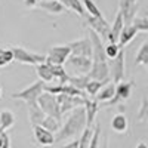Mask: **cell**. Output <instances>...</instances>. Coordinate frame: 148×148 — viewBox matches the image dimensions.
<instances>
[{
  "label": "cell",
  "instance_id": "6da1fadb",
  "mask_svg": "<svg viewBox=\"0 0 148 148\" xmlns=\"http://www.w3.org/2000/svg\"><path fill=\"white\" fill-rule=\"evenodd\" d=\"M88 127V119H86V110L84 105L74 108L73 111H70L68 119L65 120V123L61 129L56 132L55 136V142H61V141H68L79 136V135Z\"/></svg>",
  "mask_w": 148,
  "mask_h": 148
},
{
  "label": "cell",
  "instance_id": "7a4b0ae2",
  "mask_svg": "<svg viewBox=\"0 0 148 148\" xmlns=\"http://www.w3.org/2000/svg\"><path fill=\"white\" fill-rule=\"evenodd\" d=\"M43 92H45V82L37 80L33 84H30L28 88L22 89L19 92H14L10 96L14 99H21L24 102H27V105H31V104H37V99H39V96Z\"/></svg>",
  "mask_w": 148,
  "mask_h": 148
},
{
  "label": "cell",
  "instance_id": "3957f363",
  "mask_svg": "<svg viewBox=\"0 0 148 148\" xmlns=\"http://www.w3.org/2000/svg\"><path fill=\"white\" fill-rule=\"evenodd\" d=\"M37 104L39 107L43 110V113L46 116H52L56 119L62 120V114H61V110H59V104L56 101V95H52L49 92H43L39 99H37Z\"/></svg>",
  "mask_w": 148,
  "mask_h": 148
},
{
  "label": "cell",
  "instance_id": "277c9868",
  "mask_svg": "<svg viewBox=\"0 0 148 148\" xmlns=\"http://www.w3.org/2000/svg\"><path fill=\"white\" fill-rule=\"evenodd\" d=\"M108 67H110V77L113 80V83H120L123 82L126 76V61H125V51L119 52V55L114 59L108 61Z\"/></svg>",
  "mask_w": 148,
  "mask_h": 148
},
{
  "label": "cell",
  "instance_id": "5b68a950",
  "mask_svg": "<svg viewBox=\"0 0 148 148\" xmlns=\"http://www.w3.org/2000/svg\"><path fill=\"white\" fill-rule=\"evenodd\" d=\"M12 52H14V58L15 61L21 64H28V65H37V64H42L46 61V56L45 55H40V53H33L27 49H24L21 46H12Z\"/></svg>",
  "mask_w": 148,
  "mask_h": 148
},
{
  "label": "cell",
  "instance_id": "8992f818",
  "mask_svg": "<svg viewBox=\"0 0 148 148\" xmlns=\"http://www.w3.org/2000/svg\"><path fill=\"white\" fill-rule=\"evenodd\" d=\"M70 55H71V49L68 45H58L49 49V52L46 55V61L55 65H64Z\"/></svg>",
  "mask_w": 148,
  "mask_h": 148
},
{
  "label": "cell",
  "instance_id": "52a82bcc",
  "mask_svg": "<svg viewBox=\"0 0 148 148\" xmlns=\"http://www.w3.org/2000/svg\"><path fill=\"white\" fill-rule=\"evenodd\" d=\"M84 19H86V22L89 24L90 30H93L101 39L108 40V36L111 33V25L107 22V19L104 16H90V15L86 14Z\"/></svg>",
  "mask_w": 148,
  "mask_h": 148
},
{
  "label": "cell",
  "instance_id": "ba28073f",
  "mask_svg": "<svg viewBox=\"0 0 148 148\" xmlns=\"http://www.w3.org/2000/svg\"><path fill=\"white\" fill-rule=\"evenodd\" d=\"M56 101L59 104V110H61V114L62 116L70 113V111H73L74 108L84 105V98H82V96H70V95H65V93L56 95Z\"/></svg>",
  "mask_w": 148,
  "mask_h": 148
},
{
  "label": "cell",
  "instance_id": "9c48e42d",
  "mask_svg": "<svg viewBox=\"0 0 148 148\" xmlns=\"http://www.w3.org/2000/svg\"><path fill=\"white\" fill-rule=\"evenodd\" d=\"M68 46H70V49H71V55L92 58L93 47H92V42H90L89 37H86V39H80V40L70 42Z\"/></svg>",
  "mask_w": 148,
  "mask_h": 148
},
{
  "label": "cell",
  "instance_id": "30bf717a",
  "mask_svg": "<svg viewBox=\"0 0 148 148\" xmlns=\"http://www.w3.org/2000/svg\"><path fill=\"white\" fill-rule=\"evenodd\" d=\"M68 65L80 74H89L92 68V58L88 56H77V55H70L67 59Z\"/></svg>",
  "mask_w": 148,
  "mask_h": 148
},
{
  "label": "cell",
  "instance_id": "8fae6325",
  "mask_svg": "<svg viewBox=\"0 0 148 148\" xmlns=\"http://www.w3.org/2000/svg\"><path fill=\"white\" fill-rule=\"evenodd\" d=\"M133 82H120L116 84V95L110 102H107L108 105H116L120 101H126L132 95V89H133Z\"/></svg>",
  "mask_w": 148,
  "mask_h": 148
},
{
  "label": "cell",
  "instance_id": "7c38bea8",
  "mask_svg": "<svg viewBox=\"0 0 148 148\" xmlns=\"http://www.w3.org/2000/svg\"><path fill=\"white\" fill-rule=\"evenodd\" d=\"M119 10L121 12L123 19H125V24H126V25H129V24H132L133 19L136 18L138 2H136V0H120Z\"/></svg>",
  "mask_w": 148,
  "mask_h": 148
},
{
  "label": "cell",
  "instance_id": "4fadbf2b",
  "mask_svg": "<svg viewBox=\"0 0 148 148\" xmlns=\"http://www.w3.org/2000/svg\"><path fill=\"white\" fill-rule=\"evenodd\" d=\"M33 132H34L36 141L39 142L42 147H52L55 144V133L49 132L43 126H40V125L33 126Z\"/></svg>",
  "mask_w": 148,
  "mask_h": 148
},
{
  "label": "cell",
  "instance_id": "5bb4252c",
  "mask_svg": "<svg viewBox=\"0 0 148 148\" xmlns=\"http://www.w3.org/2000/svg\"><path fill=\"white\" fill-rule=\"evenodd\" d=\"M125 25L126 24H125V19H123V15H121V12L119 10L116 18H114L113 25H111V33L108 36V43H119L120 33H121V30H123Z\"/></svg>",
  "mask_w": 148,
  "mask_h": 148
},
{
  "label": "cell",
  "instance_id": "9a60e30c",
  "mask_svg": "<svg viewBox=\"0 0 148 148\" xmlns=\"http://www.w3.org/2000/svg\"><path fill=\"white\" fill-rule=\"evenodd\" d=\"M84 110H86V119H88V126L92 127L93 121H95V117H96V113H98V110H99L98 101L95 99V98L86 96L84 98Z\"/></svg>",
  "mask_w": 148,
  "mask_h": 148
},
{
  "label": "cell",
  "instance_id": "2e32d148",
  "mask_svg": "<svg viewBox=\"0 0 148 148\" xmlns=\"http://www.w3.org/2000/svg\"><path fill=\"white\" fill-rule=\"evenodd\" d=\"M39 8L49 12V14H52V15H61V14H64L65 9H67L59 0H42L39 3Z\"/></svg>",
  "mask_w": 148,
  "mask_h": 148
},
{
  "label": "cell",
  "instance_id": "e0dca14e",
  "mask_svg": "<svg viewBox=\"0 0 148 148\" xmlns=\"http://www.w3.org/2000/svg\"><path fill=\"white\" fill-rule=\"evenodd\" d=\"M36 70H37V76L40 77L42 82H45V83H53L55 82L53 73H52V64L51 62L45 61V62H42V64H37Z\"/></svg>",
  "mask_w": 148,
  "mask_h": 148
},
{
  "label": "cell",
  "instance_id": "ac0fdd59",
  "mask_svg": "<svg viewBox=\"0 0 148 148\" xmlns=\"http://www.w3.org/2000/svg\"><path fill=\"white\" fill-rule=\"evenodd\" d=\"M138 34V28L133 25V24H129V25H125L120 33V37H119V46L120 47H125L126 45H129L135 37Z\"/></svg>",
  "mask_w": 148,
  "mask_h": 148
},
{
  "label": "cell",
  "instance_id": "d6986e66",
  "mask_svg": "<svg viewBox=\"0 0 148 148\" xmlns=\"http://www.w3.org/2000/svg\"><path fill=\"white\" fill-rule=\"evenodd\" d=\"M116 95V83H107L102 86V89L98 92V95L95 96V99L98 102H110Z\"/></svg>",
  "mask_w": 148,
  "mask_h": 148
},
{
  "label": "cell",
  "instance_id": "ffe728a7",
  "mask_svg": "<svg viewBox=\"0 0 148 148\" xmlns=\"http://www.w3.org/2000/svg\"><path fill=\"white\" fill-rule=\"evenodd\" d=\"M28 107V119L31 121L33 126H37V125H42V121L45 120L46 114L43 113V110L39 107V104H31V105H27Z\"/></svg>",
  "mask_w": 148,
  "mask_h": 148
},
{
  "label": "cell",
  "instance_id": "44dd1931",
  "mask_svg": "<svg viewBox=\"0 0 148 148\" xmlns=\"http://www.w3.org/2000/svg\"><path fill=\"white\" fill-rule=\"evenodd\" d=\"M111 127H113V130L119 132V133H125L129 127V121H127V117L123 114V113H119L113 117V120H111Z\"/></svg>",
  "mask_w": 148,
  "mask_h": 148
},
{
  "label": "cell",
  "instance_id": "7402d4cb",
  "mask_svg": "<svg viewBox=\"0 0 148 148\" xmlns=\"http://www.w3.org/2000/svg\"><path fill=\"white\" fill-rule=\"evenodd\" d=\"M52 73H53L55 82L58 84H67L68 83L70 74L67 73V70L64 68V65H55V64H52Z\"/></svg>",
  "mask_w": 148,
  "mask_h": 148
},
{
  "label": "cell",
  "instance_id": "603a6c76",
  "mask_svg": "<svg viewBox=\"0 0 148 148\" xmlns=\"http://www.w3.org/2000/svg\"><path fill=\"white\" fill-rule=\"evenodd\" d=\"M61 3H62L67 9H70V10H73V12H76L77 15H80V16H86V9H84V6H83V3L80 2V0H59Z\"/></svg>",
  "mask_w": 148,
  "mask_h": 148
},
{
  "label": "cell",
  "instance_id": "cb8c5ba5",
  "mask_svg": "<svg viewBox=\"0 0 148 148\" xmlns=\"http://www.w3.org/2000/svg\"><path fill=\"white\" fill-rule=\"evenodd\" d=\"M14 125H15V116H14V113L9 111V110H3L2 113H0V127H2L3 130H8Z\"/></svg>",
  "mask_w": 148,
  "mask_h": 148
},
{
  "label": "cell",
  "instance_id": "d4e9b609",
  "mask_svg": "<svg viewBox=\"0 0 148 148\" xmlns=\"http://www.w3.org/2000/svg\"><path fill=\"white\" fill-rule=\"evenodd\" d=\"M40 126H43L45 129H47L52 133H56L62 125H61V119H56V117H52V116H46Z\"/></svg>",
  "mask_w": 148,
  "mask_h": 148
},
{
  "label": "cell",
  "instance_id": "484cf974",
  "mask_svg": "<svg viewBox=\"0 0 148 148\" xmlns=\"http://www.w3.org/2000/svg\"><path fill=\"white\" fill-rule=\"evenodd\" d=\"M89 80H90L89 74H80V76H70L68 83L73 84L74 88L80 89V90H84L86 89V84L89 83Z\"/></svg>",
  "mask_w": 148,
  "mask_h": 148
},
{
  "label": "cell",
  "instance_id": "4316f807",
  "mask_svg": "<svg viewBox=\"0 0 148 148\" xmlns=\"http://www.w3.org/2000/svg\"><path fill=\"white\" fill-rule=\"evenodd\" d=\"M104 84H107V83L99 82V80H93V79H90V80H89V83L86 84L84 92L88 93L90 98H95V96L98 95V92H99V90L102 89V86H104Z\"/></svg>",
  "mask_w": 148,
  "mask_h": 148
},
{
  "label": "cell",
  "instance_id": "83f0119b",
  "mask_svg": "<svg viewBox=\"0 0 148 148\" xmlns=\"http://www.w3.org/2000/svg\"><path fill=\"white\" fill-rule=\"evenodd\" d=\"M135 64L136 65H148V43H144L135 58Z\"/></svg>",
  "mask_w": 148,
  "mask_h": 148
},
{
  "label": "cell",
  "instance_id": "f1b7e54d",
  "mask_svg": "<svg viewBox=\"0 0 148 148\" xmlns=\"http://www.w3.org/2000/svg\"><path fill=\"white\" fill-rule=\"evenodd\" d=\"M136 119L139 123H148V98H142Z\"/></svg>",
  "mask_w": 148,
  "mask_h": 148
},
{
  "label": "cell",
  "instance_id": "f546056e",
  "mask_svg": "<svg viewBox=\"0 0 148 148\" xmlns=\"http://www.w3.org/2000/svg\"><path fill=\"white\" fill-rule=\"evenodd\" d=\"M92 136H93V127L88 126L80 135V148H89Z\"/></svg>",
  "mask_w": 148,
  "mask_h": 148
},
{
  "label": "cell",
  "instance_id": "4dcf8cb0",
  "mask_svg": "<svg viewBox=\"0 0 148 148\" xmlns=\"http://www.w3.org/2000/svg\"><path fill=\"white\" fill-rule=\"evenodd\" d=\"M82 2H83V6H84L86 12H88V15H90V16H102L101 10L98 9V6L92 2V0H82Z\"/></svg>",
  "mask_w": 148,
  "mask_h": 148
},
{
  "label": "cell",
  "instance_id": "1f68e13d",
  "mask_svg": "<svg viewBox=\"0 0 148 148\" xmlns=\"http://www.w3.org/2000/svg\"><path fill=\"white\" fill-rule=\"evenodd\" d=\"M121 49H123V47H120L119 43H108V45L105 46V55H107L108 59H114V58L119 55V52L121 51Z\"/></svg>",
  "mask_w": 148,
  "mask_h": 148
},
{
  "label": "cell",
  "instance_id": "d6a6232c",
  "mask_svg": "<svg viewBox=\"0 0 148 148\" xmlns=\"http://www.w3.org/2000/svg\"><path fill=\"white\" fill-rule=\"evenodd\" d=\"M132 24L138 28V31H148V16H136Z\"/></svg>",
  "mask_w": 148,
  "mask_h": 148
},
{
  "label": "cell",
  "instance_id": "836d02e7",
  "mask_svg": "<svg viewBox=\"0 0 148 148\" xmlns=\"http://www.w3.org/2000/svg\"><path fill=\"white\" fill-rule=\"evenodd\" d=\"M99 139H101V126L96 125L93 127V136L90 139V145L89 148H98V145H99Z\"/></svg>",
  "mask_w": 148,
  "mask_h": 148
},
{
  "label": "cell",
  "instance_id": "e575fe53",
  "mask_svg": "<svg viewBox=\"0 0 148 148\" xmlns=\"http://www.w3.org/2000/svg\"><path fill=\"white\" fill-rule=\"evenodd\" d=\"M0 55H2V56L8 61V64H10L12 61H15V58H14V52H12V49H10V47H8V49H2V47H0Z\"/></svg>",
  "mask_w": 148,
  "mask_h": 148
},
{
  "label": "cell",
  "instance_id": "d590c367",
  "mask_svg": "<svg viewBox=\"0 0 148 148\" xmlns=\"http://www.w3.org/2000/svg\"><path fill=\"white\" fill-rule=\"evenodd\" d=\"M2 144H3V147L2 148H10V138H9V133L6 132V130H2Z\"/></svg>",
  "mask_w": 148,
  "mask_h": 148
},
{
  "label": "cell",
  "instance_id": "8d00e7d4",
  "mask_svg": "<svg viewBox=\"0 0 148 148\" xmlns=\"http://www.w3.org/2000/svg\"><path fill=\"white\" fill-rule=\"evenodd\" d=\"M62 148H80V139H73L68 144H65Z\"/></svg>",
  "mask_w": 148,
  "mask_h": 148
},
{
  "label": "cell",
  "instance_id": "74e56055",
  "mask_svg": "<svg viewBox=\"0 0 148 148\" xmlns=\"http://www.w3.org/2000/svg\"><path fill=\"white\" fill-rule=\"evenodd\" d=\"M42 2V0H24V5H25L27 8H34V6H37Z\"/></svg>",
  "mask_w": 148,
  "mask_h": 148
},
{
  "label": "cell",
  "instance_id": "f35d334b",
  "mask_svg": "<svg viewBox=\"0 0 148 148\" xmlns=\"http://www.w3.org/2000/svg\"><path fill=\"white\" fill-rule=\"evenodd\" d=\"M5 65H8V61L2 56V55H0V68H2V67H5Z\"/></svg>",
  "mask_w": 148,
  "mask_h": 148
},
{
  "label": "cell",
  "instance_id": "ab89813d",
  "mask_svg": "<svg viewBox=\"0 0 148 148\" xmlns=\"http://www.w3.org/2000/svg\"><path fill=\"white\" fill-rule=\"evenodd\" d=\"M136 148H148V145H147L145 142H139V144L136 145Z\"/></svg>",
  "mask_w": 148,
  "mask_h": 148
},
{
  "label": "cell",
  "instance_id": "60d3db41",
  "mask_svg": "<svg viewBox=\"0 0 148 148\" xmlns=\"http://www.w3.org/2000/svg\"><path fill=\"white\" fill-rule=\"evenodd\" d=\"M0 133H2V130H0ZM3 147V144H2V135H0V148Z\"/></svg>",
  "mask_w": 148,
  "mask_h": 148
},
{
  "label": "cell",
  "instance_id": "b9f144b4",
  "mask_svg": "<svg viewBox=\"0 0 148 148\" xmlns=\"http://www.w3.org/2000/svg\"><path fill=\"white\" fill-rule=\"evenodd\" d=\"M0 98H2V84H0Z\"/></svg>",
  "mask_w": 148,
  "mask_h": 148
},
{
  "label": "cell",
  "instance_id": "7bdbcfd3",
  "mask_svg": "<svg viewBox=\"0 0 148 148\" xmlns=\"http://www.w3.org/2000/svg\"><path fill=\"white\" fill-rule=\"evenodd\" d=\"M147 67H148V65H147Z\"/></svg>",
  "mask_w": 148,
  "mask_h": 148
}]
</instances>
